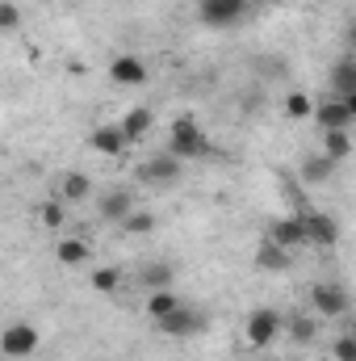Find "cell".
I'll return each mask as SVG.
<instances>
[{
    "mask_svg": "<svg viewBox=\"0 0 356 361\" xmlns=\"http://www.w3.org/2000/svg\"><path fill=\"white\" fill-rule=\"evenodd\" d=\"M164 152H172L180 164H184V160L210 156V139H205V130H201L193 118H177V122H172V135H168V147H164Z\"/></svg>",
    "mask_w": 356,
    "mask_h": 361,
    "instance_id": "6da1fadb",
    "label": "cell"
},
{
    "mask_svg": "<svg viewBox=\"0 0 356 361\" xmlns=\"http://www.w3.org/2000/svg\"><path fill=\"white\" fill-rule=\"evenodd\" d=\"M310 118L319 122V130H348V126L356 122V92L314 105V114H310Z\"/></svg>",
    "mask_w": 356,
    "mask_h": 361,
    "instance_id": "7a4b0ae2",
    "label": "cell"
},
{
    "mask_svg": "<svg viewBox=\"0 0 356 361\" xmlns=\"http://www.w3.org/2000/svg\"><path fill=\"white\" fill-rule=\"evenodd\" d=\"M310 302H314V311H319L323 319H340V315H348V307H352V298H348V290H344L340 281H319V286L310 290Z\"/></svg>",
    "mask_w": 356,
    "mask_h": 361,
    "instance_id": "3957f363",
    "label": "cell"
},
{
    "mask_svg": "<svg viewBox=\"0 0 356 361\" xmlns=\"http://www.w3.org/2000/svg\"><path fill=\"white\" fill-rule=\"evenodd\" d=\"M38 345H42V336H38V328L34 324H8L4 332H0V353L4 357H30V353H38Z\"/></svg>",
    "mask_w": 356,
    "mask_h": 361,
    "instance_id": "277c9868",
    "label": "cell"
},
{
    "mask_svg": "<svg viewBox=\"0 0 356 361\" xmlns=\"http://www.w3.org/2000/svg\"><path fill=\"white\" fill-rule=\"evenodd\" d=\"M281 311H272V307H260V311H252L248 315V345L252 349H268L276 336H281Z\"/></svg>",
    "mask_w": 356,
    "mask_h": 361,
    "instance_id": "5b68a950",
    "label": "cell"
},
{
    "mask_svg": "<svg viewBox=\"0 0 356 361\" xmlns=\"http://www.w3.org/2000/svg\"><path fill=\"white\" fill-rule=\"evenodd\" d=\"M243 13H248V0H197V17L214 30L243 21Z\"/></svg>",
    "mask_w": 356,
    "mask_h": 361,
    "instance_id": "8992f818",
    "label": "cell"
},
{
    "mask_svg": "<svg viewBox=\"0 0 356 361\" xmlns=\"http://www.w3.org/2000/svg\"><path fill=\"white\" fill-rule=\"evenodd\" d=\"M302 231H306V244H319V248H336L340 240V227L331 214H319V210H302Z\"/></svg>",
    "mask_w": 356,
    "mask_h": 361,
    "instance_id": "52a82bcc",
    "label": "cell"
},
{
    "mask_svg": "<svg viewBox=\"0 0 356 361\" xmlns=\"http://www.w3.org/2000/svg\"><path fill=\"white\" fill-rule=\"evenodd\" d=\"M109 80L122 85V89H139V85H147V63L139 55H117L109 63Z\"/></svg>",
    "mask_w": 356,
    "mask_h": 361,
    "instance_id": "ba28073f",
    "label": "cell"
},
{
    "mask_svg": "<svg viewBox=\"0 0 356 361\" xmlns=\"http://www.w3.org/2000/svg\"><path fill=\"white\" fill-rule=\"evenodd\" d=\"M180 169H184V164H180L172 152H155V156L139 169V177L151 180V185H172V180L180 177Z\"/></svg>",
    "mask_w": 356,
    "mask_h": 361,
    "instance_id": "9c48e42d",
    "label": "cell"
},
{
    "mask_svg": "<svg viewBox=\"0 0 356 361\" xmlns=\"http://www.w3.org/2000/svg\"><path fill=\"white\" fill-rule=\"evenodd\" d=\"M155 324H160V328H164L168 336H193V332H201V328H205V315L180 302L172 315H164V319H155Z\"/></svg>",
    "mask_w": 356,
    "mask_h": 361,
    "instance_id": "30bf717a",
    "label": "cell"
},
{
    "mask_svg": "<svg viewBox=\"0 0 356 361\" xmlns=\"http://www.w3.org/2000/svg\"><path fill=\"white\" fill-rule=\"evenodd\" d=\"M155 126V114L147 109V105H134L122 122H117V130H122V139L126 143H139V139H147V130Z\"/></svg>",
    "mask_w": 356,
    "mask_h": 361,
    "instance_id": "8fae6325",
    "label": "cell"
},
{
    "mask_svg": "<svg viewBox=\"0 0 356 361\" xmlns=\"http://www.w3.org/2000/svg\"><path fill=\"white\" fill-rule=\"evenodd\" d=\"M268 240H272L276 248H285V252H293V248H302V244H306V231H302V219H298V214H289V219H281V223H272V231H268Z\"/></svg>",
    "mask_w": 356,
    "mask_h": 361,
    "instance_id": "7c38bea8",
    "label": "cell"
},
{
    "mask_svg": "<svg viewBox=\"0 0 356 361\" xmlns=\"http://www.w3.org/2000/svg\"><path fill=\"white\" fill-rule=\"evenodd\" d=\"M89 147L96 156H122V152H126V139H122L117 126H96L89 135Z\"/></svg>",
    "mask_w": 356,
    "mask_h": 361,
    "instance_id": "4fadbf2b",
    "label": "cell"
},
{
    "mask_svg": "<svg viewBox=\"0 0 356 361\" xmlns=\"http://www.w3.org/2000/svg\"><path fill=\"white\" fill-rule=\"evenodd\" d=\"M89 257H92V248H89V240H59L55 244V261L59 265H68V269H76V265H89Z\"/></svg>",
    "mask_w": 356,
    "mask_h": 361,
    "instance_id": "5bb4252c",
    "label": "cell"
},
{
    "mask_svg": "<svg viewBox=\"0 0 356 361\" xmlns=\"http://www.w3.org/2000/svg\"><path fill=\"white\" fill-rule=\"evenodd\" d=\"M323 156H327L331 164L348 160V156H352V135H348V130H323Z\"/></svg>",
    "mask_w": 356,
    "mask_h": 361,
    "instance_id": "9a60e30c",
    "label": "cell"
},
{
    "mask_svg": "<svg viewBox=\"0 0 356 361\" xmlns=\"http://www.w3.org/2000/svg\"><path fill=\"white\" fill-rule=\"evenodd\" d=\"M130 210H134V202H130V193H126V189H113V193H105V197H101V219H109V223H122Z\"/></svg>",
    "mask_w": 356,
    "mask_h": 361,
    "instance_id": "2e32d148",
    "label": "cell"
},
{
    "mask_svg": "<svg viewBox=\"0 0 356 361\" xmlns=\"http://www.w3.org/2000/svg\"><path fill=\"white\" fill-rule=\"evenodd\" d=\"M256 269H265V273L289 269V252H285V248H276L272 240H265V244L256 248Z\"/></svg>",
    "mask_w": 356,
    "mask_h": 361,
    "instance_id": "e0dca14e",
    "label": "cell"
},
{
    "mask_svg": "<svg viewBox=\"0 0 356 361\" xmlns=\"http://www.w3.org/2000/svg\"><path fill=\"white\" fill-rule=\"evenodd\" d=\"M89 189H92V180L84 177V173H63V177H59V193H63L68 202H84Z\"/></svg>",
    "mask_w": 356,
    "mask_h": 361,
    "instance_id": "ac0fdd59",
    "label": "cell"
},
{
    "mask_svg": "<svg viewBox=\"0 0 356 361\" xmlns=\"http://www.w3.org/2000/svg\"><path fill=\"white\" fill-rule=\"evenodd\" d=\"M177 307H180V298L172 290H151V298H147V315H151V319H164V315H172Z\"/></svg>",
    "mask_w": 356,
    "mask_h": 361,
    "instance_id": "d6986e66",
    "label": "cell"
},
{
    "mask_svg": "<svg viewBox=\"0 0 356 361\" xmlns=\"http://www.w3.org/2000/svg\"><path fill=\"white\" fill-rule=\"evenodd\" d=\"M331 89L340 92V97H348V92H356V63H352V59L336 63V72H331Z\"/></svg>",
    "mask_w": 356,
    "mask_h": 361,
    "instance_id": "ffe728a7",
    "label": "cell"
},
{
    "mask_svg": "<svg viewBox=\"0 0 356 361\" xmlns=\"http://www.w3.org/2000/svg\"><path fill=\"white\" fill-rule=\"evenodd\" d=\"M122 231H126V235H151V231H155V214H147V210H130V214L122 219Z\"/></svg>",
    "mask_w": 356,
    "mask_h": 361,
    "instance_id": "44dd1931",
    "label": "cell"
},
{
    "mask_svg": "<svg viewBox=\"0 0 356 361\" xmlns=\"http://www.w3.org/2000/svg\"><path fill=\"white\" fill-rule=\"evenodd\" d=\"M89 286L96 290V294H113V290L122 286V273L113 269V265H105V269H92V273H89Z\"/></svg>",
    "mask_w": 356,
    "mask_h": 361,
    "instance_id": "7402d4cb",
    "label": "cell"
},
{
    "mask_svg": "<svg viewBox=\"0 0 356 361\" xmlns=\"http://www.w3.org/2000/svg\"><path fill=\"white\" fill-rule=\"evenodd\" d=\"M314 114V101L306 97V92H289L285 97V118L289 122H302V118H310Z\"/></svg>",
    "mask_w": 356,
    "mask_h": 361,
    "instance_id": "603a6c76",
    "label": "cell"
},
{
    "mask_svg": "<svg viewBox=\"0 0 356 361\" xmlns=\"http://www.w3.org/2000/svg\"><path fill=\"white\" fill-rule=\"evenodd\" d=\"M281 328H289V341H298V345L314 341V319L310 315H289V324H281Z\"/></svg>",
    "mask_w": 356,
    "mask_h": 361,
    "instance_id": "cb8c5ba5",
    "label": "cell"
},
{
    "mask_svg": "<svg viewBox=\"0 0 356 361\" xmlns=\"http://www.w3.org/2000/svg\"><path fill=\"white\" fill-rule=\"evenodd\" d=\"M139 281L147 290H168L172 286V265H147V269L139 273Z\"/></svg>",
    "mask_w": 356,
    "mask_h": 361,
    "instance_id": "d4e9b609",
    "label": "cell"
},
{
    "mask_svg": "<svg viewBox=\"0 0 356 361\" xmlns=\"http://www.w3.org/2000/svg\"><path fill=\"white\" fill-rule=\"evenodd\" d=\"M63 219H68V214H63V202H42V206H38V223H42V227L59 231Z\"/></svg>",
    "mask_w": 356,
    "mask_h": 361,
    "instance_id": "484cf974",
    "label": "cell"
},
{
    "mask_svg": "<svg viewBox=\"0 0 356 361\" xmlns=\"http://www.w3.org/2000/svg\"><path fill=\"white\" fill-rule=\"evenodd\" d=\"M331 169H336V164H331L327 156H314V160H306L302 177H306V180H327V177H331Z\"/></svg>",
    "mask_w": 356,
    "mask_h": 361,
    "instance_id": "4316f807",
    "label": "cell"
},
{
    "mask_svg": "<svg viewBox=\"0 0 356 361\" xmlns=\"http://www.w3.org/2000/svg\"><path fill=\"white\" fill-rule=\"evenodd\" d=\"M17 25H21V8L4 0V4H0V30H17Z\"/></svg>",
    "mask_w": 356,
    "mask_h": 361,
    "instance_id": "83f0119b",
    "label": "cell"
},
{
    "mask_svg": "<svg viewBox=\"0 0 356 361\" xmlns=\"http://www.w3.org/2000/svg\"><path fill=\"white\" fill-rule=\"evenodd\" d=\"M336 361H356V341L352 336H340V341H336Z\"/></svg>",
    "mask_w": 356,
    "mask_h": 361,
    "instance_id": "f1b7e54d",
    "label": "cell"
}]
</instances>
